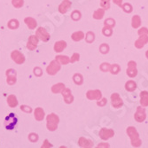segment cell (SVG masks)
<instances>
[{
    "label": "cell",
    "mask_w": 148,
    "mask_h": 148,
    "mask_svg": "<svg viewBox=\"0 0 148 148\" xmlns=\"http://www.w3.org/2000/svg\"><path fill=\"white\" fill-rule=\"evenodd\" d=\"M126 132H127V135L130 138L131 145L133 147H140L142 145V140L140 139L139 134H138L137 129L133 126H130L127 128Z\"/></svg>",
    "instance_id": "1"
},
{
    "label": "cell",
    "mask_w": 148,
    "mask_h": 148,
    "mask_svg": "<svg viewBox=\"0 0 148 148\" xmlns=\"http://www.w3.org/2000/svg\"><path fill=\"white\" fill-rule=\"evenodd\" d=\"M46 127L49 131H55L58 129V125L60 123V118L55 114H50L46 117Z\"/></svg>",
    "instance_id": "2"
},
{
    "label": "cell",
    "mask_w": 148,
    "mask_h": 148,
    "mask_svg": "<svg viewBox=\"0 0 148 148\" xmlns=\"http://www.w3.org/2000/svg\"><path fill=\"white\" fill-rule=\"evenodd\" d=\"M60 65L61 64L59 61H57L56 60L51 61V63L49 64V66L46 68L47 74L50 75H56L60 70V69H61V66Z\"/></svg>",
    "instance_id": "3"
},
{
    "label": "cell",
    "mask_w": 148,
    "mask_h": 148,
    "mask_svg": "<svg viewBox=\"0 0 148 148\" xmlns=\"http://www.w3.org/2000/svg\"><path fill=\"white\" fill-rule=\"evenodd\" d=\"M36 36L39 40H41L43 42H48L51 38L50 34L47 32L45 29L43 28V27H40V28L37 29V30L36 31Z\"/></svg>",
    "instance_id": "4"
},
{
    "label": "cell",
    "mask_w": 148,
    "mask_h": 148,
    "mask_svg": "<svg viewBox=\"0 0 148 148\" xmlns=\"http://www.w3.org/2000/svg\"><path fill=\"white\" fill-rule=\"evenodd\" d=\"M134 118L138 123H143L144 121L146 119V114H145V109L144 106H138L137 111L134 114Z\"/></svg>",
    "instance_id": "5"
},
{
    "label": "cell",
    "mask_w": 148,
    "mask_h": 148,
    "mask_svg": "<svg viewBox=\"0 0 148 148\" xmlns=\"http://www.w3.org/2000/svg\"><path fill=\"white\" fill-rule=\"evenodd\" d=\"M99 138L102 140H107L114 136V131L112 129H107V128H102L99 130Z\"/></svg>",
    "instance_id": "6"
},
{
    "label": "cell",
    "mask_w": 148,
    "mask_h": 148,
    "mask_svg": "<svg viewBox=\"0 0 148 148\" xmlns=\"http://www.w3.org/2000/svg\"><path fill=\"white\" fill-rule=\"evenodd\" d=\"M11 58L12 60L14 61L16 64H19V65H21L25 62V56L22 54V53L17 50L15 51H12V53H11Z\"/></svg>",
    "instance_id": "7"
},
{
    "label": "cell",
    "mask_w": 148,
    "mask_h": 148,
    "mask_svg": "<svg viewBox=\"0 0 148 148\" xmlns=\"http://www.w3.org/2000/svg\"><path fill=\"white\" fill-rule=\"evenodd\" d=\"M17 122H18V120H17V118L14 116V114H9V115L5 118V127L7 130H12L13 128L15 127Z\"/></svg>",
    "instance_id": "8"
},
{
    "label": "cell",
    "mask_w": 148,
    "mask_h": 148,
    "mask_svg": "<svg viewBox=\"0 0 148 148\" xmlns=\"http://www.w3.org/2000/svg\"><path fill=\"white\" fill-rule=\"evenodd\" d=\"M111 104L112 106H114V108H120L121 106H123V101L118 93L114 92L111 95Z\"/></svg>",
    "instance_id": "9"
},
{
    "label": "cell",
    "mask_w": 148,
    "mask_h": 148,
    "mask_svg": "<svg viewBox=\"0 0 148 148\" xmlns=\"http://www.w3.org/2000/svg\"><path fill=\"white\" fill-rule=\"evenodd\" d=\"M86 98L90 100H99L102 98V92L99 90H90L86 92Z\"/></svg>",
    "instance_id": "10"
},
{
    "label": "cell",
    "mask_w": 148,
    "mask_h": 148,
    "mask_svg": "<svg viewBox=\"0 0 148 148\" xmlns=\"http://www.w3.org/2000/svg\"><path fill=\"white\" fill-rule=\"evenodd\" d=\"M6 75V82L9 85H13L16 84V71L14 69H8L5 73Z\"/></svg>",
    "instance_id": "11"
},
{
    "label": "cell",
    "mask_w": 148,
    "mask_h": 148,
    "mask_svg": "<svg viewBox=\"0 0 148 148\" xmlns=\"http://www.w3.org/2000/svg\"><path fill=\"white\" fill-rule=\"evenodd\" d=\"M61 94H62L64 101H65L66 104H71V103H73V101H74V96L72 95V92H71V90L70 89L65 88L62 90Z\"/></svg>",
    "instance_id": "12"
},
{
    "label": "cell",
    "mask_w": 148,
    "mask_h": 148,
    "mask_svg": "<svg viewBox=\"0 0 148 148\" xmlns=\"http://www.w3.org/2000/svg\"><path fill=\"white\" fill-rule=\"evenodd\" d=\"M38 38L36 37V36H30L29 37L28 43H27V48H28L29 51H34L36 49L37 45H38Z\"/></svg>",
    "instance_id": "13"
},
{
    "label": "cell",
    "mask_w": 148,
    "mask_h": 148,
    "mask_svg": "<svg viewBox=\"0 0 148 148\" xmlns=\"http://www.w3.org/2000/svg\"><path fill=\"white\" fill-rule=\"evenodd\" d=\"M148 43V35H141L135 41V47L138 49H142Z\"/></svg>",
    "instance_id": "14"
},
{
    "label": "cell",
    "mask_w": 148,
    "mask_h": 148,
    "mask_svg": "<svg viewBox=\"0 0 148 148\" xmlns=\"http://www.w3.org/2000/svg\"><path fill=\"white\" fill-rule=\"evenodd\" d=\"M78 145L83 148H90L93 146V142L84 137H81L78 140Z\"/></svg>",
    "instance_id": "15"
},
{
    "label": "cell",
    "mask_w": 148,
    "mask_h": 148,
    "mask_svg": "<svg viewBox=\"0 0 148 148\" xmlns=\"http://www.w3.org/2000/svg\"><path fill=\"white\" fill-rule=\"evenodd\" d=\"M71 5L72 4H71V2L69 1V0H64V1L59 6V12L60 13H62V14H64V13H66L70 9Z\"/></svg>",
    "instance_id": "16"
},
{
    "label": "cell",
    "mask_w": 148,
    "mask_h": 148,
    "mask_svg": "<svg viewBox=\"0 0 148 148\" xmlns=\"http://www.w3.org/2000/svg\"><path fill=\"white\" fill-rule=\"evenodd\" d=\"M45 111L44 109L42 108V107H37V108L35 109L34 111V117L36 121H38V122H41V121H43L45 119Z\"/></svg>",
    "instance_id": "17"
},
{
    "label": "cell",
    "mask_w": 148,
    "mask_h": 148,
    "mask_svg": "<svg viewBox=\"0 0 148 148\" xmlns=\"http://www.w3.org/2000/svg\"><path fill=\"white\" fill-rule=\"evenodd\" d=\"M66 42L63 41V40H60V41H57L54 44V51L56 52H61L64 51V49H66Z\"/></svg>",
    "instance_id": "18"
},
{
    "label": "cell",
    "mask_w": 148,
    "mask_h": 148,
    "mask_svg": "<svg viewBox=\"0 0 148 148\" xmlns=\"http://www.w3.org/2000/svg\"><path fill=\"white\" fill-rule=\"evenodd\" d=\"M140 105L144 107L148 106V91L143 90L140 92Z\"/></svg>",
    "instance_id": "19"
},
{
    "label": "cell",
    "mask_w": 148,
    "mask_h": 148,
    "mask_svg": "<svg viewBox=\"0 0 148 148\" xmlns=\"http://www.w3.org/2000/svg\"><path fill=\"white\" fill-rule=\"evenodd\" d=\"M24 22L26 23V25L28 26V28L29 29H35L37 26V22L34 18L31 17H28V18H25Z\"/></svg>",
    "instance_id": "20"
},
{
    "label": "cell",
    "mask_w": 148,
    "mask_h": 148,
    "mask_svg": "<svg viewBox=\"0 0 148 148\" xmlns=\"http://www.w3.org/2000/svg\"><path fill=\"white\" fill-rule=\"evenodd\" d=\"M7 104L10 107H16L18 106V99L16 98V96L14 95H9L7 98Z\"/></svg>",
    "instance_id": "21"
},
{
    "label": "cell",
    "mask_w": 148,
    "mask_h": 148,
    "mask_svg": "<svg viewBox=\"0 0 148 148\" xmlns=\"http://www.w3.org/2000/svg\"><path fill=\"white\" fill-rule=\"evenodd\" d=\"M66 88L65 84H62V83H59V84H56L54 85H52L51 87V91L54 93V94H58V93H61L62 90Z\"/></svg>",
    "instance_id": "22"
},
{
    "label": "cell",
    "mask_w": 148,
    "mask_h": 148,
    "mask_svg": "<svg viewBox=\"0 0 148 148\" xmlns=\"http://www.w3.org/2000/svg\"><path fill=\"white\" fill-rule=\"evenodd\" d=\"M131 26L133 29H138L141 26V18L139 15L133 16L131 19Z\"/></svg>",
    "instance_id": "23"
},
{
    "label": "cell",
    "mask_w": 148,
    "mask_h": 148,
    "mask_svg": "<svg viewBox=\"0 0 148 148\" xmlns=\"http://www.w3.org/2000/svg\"><path fill=\"white\" fill-rule=\"evenodd\" d=\"M84 36H84V33L83 31H76V32L72 34L71 38L75 42H79V41H81V40H83L84 38Z\"/></svg>",
    "instance_id": "24"
},
{
    "label": "cell",
    "mask_w": 148,
    "mask_h": 148,
    "mask_svg": "<svg viewBox=\"0 0 148 148\" xmlns=\"http://www.w3.org/2000/svg\"><path fill=\"white\" fill-rule=\"evenodd\" d=\"M137 89V84L134 82L132 80H130L128 82L125 84V90L127 91H130V92H132Z\"/></svg>",
    "instance_id": "25"
},
{
    "label": "cell",
    "mask_w": 148,
    "mask_h": 148,
    "mask_svg": "<svg viewBox=\"0 0 148 148\" xmlns=\"http://www.w3.org/2000/svg\"><path fill=\"white\" fill-rule=\"evenodd\" d=\"M105 9H103L102 7L101 8H99L97 9L95 12H94L93 13V18L95 20H101L103 19L104 15H105Z\"/></svg>",
    "instance_id": "26"
},
{
    "label": "cell",
    "mask_w": 148,
    "mask_h": 148,
    "mask_svg": "<svg viewBox=\"0 0 148 148\" xmlns=\"http://www.w3.org/2000/svg\"><path fill=\"white\" fill-rule=\"evenodd\" d=\"M126 74L129 77L133 78V77H136L138 75V69H137V66H132V68H130L128 66V69L126 70Z\"/></svg>",
    "instance_id": "27"
},
{
    "label": "cell",
    "mask_w": 148,
    "mask_h": 148,
    "mask_svg": "<svg viewBox=\"0 0 148 148\" xmlns=\"http://www.w3.org/2000/svg\"><path fill=\"white\" fill-rule=\"evenodd\" d=\"M55 60L62 65H66L70 62V58H69L66 55H58L55 57Z\"/></svg>",
    "instance_id": "28"
},
{
    "label": "cell",
    "mask_w": 148,
    "mask_h": 148,
    "mask_svg": "<svg viewBox=\"0 0 148 148\" xmlns=\"http://www.w3.org/2000/svg\"><path fill=\"white\" fill-rule=\"evenodd\" d=\"M73 81L76 85H82L84 84V77L81 74H75L73 76Z\"/></svg>",
    "instance_id": "29"
},
{
    "label": "cell",
    "mask_w": 148,
    "mask_h": 148,
    "mask_svg": "<svg viewBox=\"0 0 148 148\" xmlns=\"http://www.w3.org/2000/svg\"><path fill=\"white\" fill-rule=\"evenodd\" d=\"M19 26H20V23H19L18 20H16V19H12V20L9 21V22H8V28L10 29H17L19 28Z\"/></svg>",
    "instance_id": "30"
},
{
    "label": "cell",
    "mask_w": 148,
    "mask_h": 148,
    "mask_svg": "<svg viewBox=\"0 0 148 148\" xmlns=\"http://www.w3.org/2000/svg\"><path fill=\"white\" fill-rule=\"evenodd\" d=\"M102 34L105 36H111L113 35V28L108 26H104V28L102 29Z\"/></svg>",
    "instance_id": "31"
},
{
    "label": "cell",
    "mask_w": 148,
    "mask_h": 148,
    "mask_svg": "<svg viewBox=\"0 0 148 148\" xmlns=\"http://www.w3.org/2000/svg\"><path fill=\"white\" fill-rule=\"evenodd\" d=\"M94 40H95V34L92 31L87 32V34L85 35V41L88 44H91L92 42H94Z\"/></svg>",
    "instance_id": "32"
},
{
    "label": "cell",
    "mask_w": 148,
    "mask_h": 148,
    "mask_svg": "<svg viewBox=\"0 0 148 148\" xmlns=\"http://www.w3.org/2000/svg\"><path fill=\"white\" fill-rule=\"evenodd\" d=\"M120 71H121V66L118 64H113V65H111L109 72L112 75H117Z\"/></svg>",
    "instance_id": "33"
},
{
    "label": "cell",
    "mask_w": 148,
    "mask_h": 148,
    "mask_svg": "<svg viewBox=\"0 0 148 148\" xmlns=\"http://www.w3.org/2000/svg\"><path fill=\"white\" fill-rule=\"evenodd\" d=\"M121 8H122L123 10V12H126V13H131L132 11H133V7H132V5L130 3L123 4V5H122V7H121Z\"/></svg>",
    "instance_id": "34"
},
{
    "label": "cell",
    "mask_w": 148,
    "mask_h": 148,
    "mask_svg": "<svg viewBox=\"0 0 148 148\" xmlns=\"http://www.w3.org/2000/svg\"><path fill=\"white\" fill-rule=\"evenodd\" d=\"M109 50H110V47L107 44H102L99 46V51L102 53V54H106V53H108Z\"/></svg>",
    "instance_id": "35"
},
{
    "label": "cell",
    "mask_w": 148,
    "mask_h": 148,
    "mask_svg": "<svg viewBox=\"0 0 148 148\" xmlns=\"http://www.w3.org/2000/svg\"><path fill=\"white\" fill-rule=\"evenodd\" d=\"M81 16H82V14H81V12L78 11V10H75L72 12L71 13V19L73 21H79L81 19Z\"/></svg>",
    "instance_id": "36"
},
{
    "label": "cell",
    "mask_w": 148,
    "mask_h": 148,
    "mask_svg": "<svg viewBox=\"0 0 148 148\" xmlns=\"http://www.w3.org/2000/svg\"><path fill=\"white\" fill-rule=\"evenodd\" d=\"M104 25L105 26H108V27H111V28H114L115 26V21L113 19V18H107L105 21H104Z\"/></svg>",
    "instance_id": "37"
},
{
    "label": "cell",
    "mask_w": 148,
    "mask_h": 148,
    "mask_svg": "<svg viewBox=\"0 0 148 148\" xmlns=\"http://www.w3.org/2000/svg\"><path fill=\"white\" fill-rule=\"evenodd\" d=\"M110 66H111V64L106 63V62H104V63H102V64L100 65L99 68H100V70H101L102 72H107V71H109Z\"/></svg>",
    "instance_id": "38"
},
{
    "label": "cell",
    "mask_w": 148,
    "mask_h": 148,
    "mask_svg": "<svg viewBox=\"0 0 148 148\" xmlns=\"http://www.w3.org/2000/svg\"><path fill=\"white\" fill-rule=\"evenodd\" d=\"M12 4L13 6L16 7V8H21V7L23 6L24 1H23V0H12Z\"/></svg>",
    "instance_id": "39"
},
{
    "label": "cell",
    "mask_w": 148,
    "mask_h": 148,
    "mask_svg": "<svg viewBox=\"0 0 148 148\" xmlns=\"http://www.w3.org/2000/svg\"><path fill=\"white\" fill-rule=\"evenodd\" d=\"M29 139L31 142L35 143V142H36L38 140V135H37V134H36V133H30L29 135Z\"/></svg>",
    "instance_id": "40"
},
{
    "label": "cell",
    "mask_w": 148,
    "mask_h": 148,
    "mask_svg": "<svg viewBox=\"0 0 148 148\" xmlns=\"http://www.w3.org/2000/svg\"><path fill=\"white\" fill-rule=\"evenodd\" d=\"M79 60H80V54H79V53H77V52H75L74 54L71 56V58H70V62L74 63V62L78 61Z\"/></svg>",
    "instance_id": "41"
},
{
    "label": "cell",
    "mask_w": 148,
    "mask_h": 148,
    "mask_svg": "<svg viewBox=\"0 0 148 148\" xmlns=\"http://www.w3.org/2000/svg\"><path fill=\"white\" fill-rule=\"evenodd\" d=\"M21 110L25 112V113H31L32 112V108L29 106H25V105H22L21 106Z\"/></svg>",
    "instance_id": "42"
},
{
    "label": "cell",
    "mask_w": 148,
    "mask_h": 148,
    "mask_svg": "<svg viewBox=\"0 0 148 148\" xmlns=\"http://www.w3.org/2000/svg\"><path fill=\"white\" fill-rule=\"evenodd\" d=\"M107 104V99L106 98H101L99 100L97 101V106H105Z\"/></svg>",
    "instance_id": "43"
},
{
    "label": "cell",
    "mask_w": 148,
    "mask_h": 148,
    "mask_svg": "<svg viewBox=\"0 0 148 148\" xmlns=\"http://www.w3.org/2000/svg\"><path fill=\"white\" fill-rule=\"evenodd\" d=\"M138 36H141V35H148V29L145 28V27H142V28H140L138 29Z\"/></svg>",
    "instance_id": "44"
},
{
    "label": "cell",
    "mask_w": 148,
    "mask_h": 148,
    "mask_svg": "<svg viewBox=\"0 0 148 148\" xmlns=\"http://www.w3.org/2000/svg\"><path fill=\"white\" fill-rule=\"evenodd\" d=\"M34 75L36 76H41L43 75V70L40 68H38V66H36V68L34 69Z\"/></svg>",
    "instance_id": "45"
},
{
    "label": "cell",
    "mask_w": 148,
    "mask_h": 148,
    "mask_svg": "<svg viewBox=\"0 0 148 148\" xmlns=\"http://www.w3.org/2000/svg\"><path fill=\"white\" fill-rule=\"evenodd\" d=\"M100 5L103 9L108 10L110 8V2H100Z\"/></svg>",
    "instance_id": "46"
},
{
    "label": "cell",
    "mask_w": 148,
    "mask_h": 148,
    "mask_svg": "<svg viewBox=\"0 0 148 148\" xmlns=\"http://www.w3.org/2000/svg\"><path fill=\"white\" fill-rule=\"evenodd\" d=\"M113 2L119 7H122V5H123V0H113Z\"/></svg>",
    "instance_id": "47"
},
{
    "label": "cell",
    "mask_w": 148,
    "mask_h": 148,
    "mask_svg": "<svg viewBox=\"0 0 148 148\" xmlns=\"http://www.w3.org/2000/svg\"><path fill=\"white\" fill-rule=\"evenodd\" d=\"M128 66H130V68H132V66H137V62H135L134 60H130L128 62Z\"/></svg>",
    "instance_id": "48"
},
{
    "label": "cell",
    "mask_w": 148,
    "mask_h": 148,
    "mask_svg": "<svg viewBox=\"0 0 148 148\" xmlns=\"http://www.w3.org/2000/svg\"><path fill=\"white\" fill-rule=\"evenodd\" d=\"M42 147H52V145H51L50 144V142L48 141V140H45V142H44V145H42Z\"/></svg>",
    "instance_id": "49"
},
{
    "label": "cell",
    "mask_w": 148,
    "mask_h": 148,
    "mask_svg": "<svg viewBox=\"0 0 148 148\" xmlns=\"http://www.w3.org/2000/svg\"><path fill=\"white\" fill-rule=\"evenodd\" d=\"M110 145L107 143H100L99 145H98V147H109Z\"/></svg>",
    "instance_id": "50"
},
{
    "label": "cell",
    "mask_w": 148,
    "mask_h": 148,
    "mask_svg": "<svg viewBox=\"0 0 148 148\" xmlns=\"http://www.w3.org/2000/svg\"><path fill=\"white\" fill-rule=\"evenodd\" d=\"M100 2H110V0H100Z\"/></svg>",
    "instance_id": "51"
},
{
    "label": "cell",
    "mask_w": 148,
    "mask_h": 148,
    "mask_svg": "<svg viewBox=\"0 0 148 148\" xmlns=\"http://www.w3.org/2000/svg\"><path fill=\"white\" fill-rule=\"evenodd\" d=\"M145 57H146V59H148V51H146V52H145Z\"/></svg>",
    "instance_id": "52"
}]
</instances>
